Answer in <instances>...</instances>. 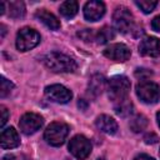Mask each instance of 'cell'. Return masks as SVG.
I'll return each mask as SVG.
<instances>
[{
	"instance_id": "obj_7",
	"label": "cell",
	"mask_w": 160,
	"mask_h": 160,
	"mask_svg": "<svg viewBox=\"0 0 160 160\" xmlns=\"http://www.w3.org/2000/svg\"><path fill=\"white\" fill-rule=\"evenodd\" d=\"M91 142L84 135H75L69 142V151L79 160L86 159L91 152Z\"/></svg>"
},
{
	"instance_id": "obj_24",
	"label": "cell",
	"mask_w": 160,
	"mask_h": 160,
	"mask_svg": "<svg viewBox=\"0 0 160 160\" xmlns=\"http://www.w3.org/2000/svg\"><path fill=\"white\" fill-rule=\"evenodd\" d=\"M78 36L84 41H94L96 40V31H94V29H84L78 32Z\"/></svg>"
},
{
	"instance_id": "obj_14",
	"label": "cell",
	"mask_w": 160,
	"mask_h": 160,
	"mask_svg": "<svg viewBox=\"0 0 160 160\" xmlns=\"http://www.w3.org/2000/svg\"><path fill=\"white\" fill-rule=\"evenodd\" d=\"M95 125H96V128L100 131L106 132L109 135H114L118 131V122L111 116L105 115V114H102V115H100V116L96 118Z\"/></svg>"
},
{
	"instance_id": "obj_1",
	"label": "cell",
	"mask_w": 160,
	"mask_h": 160,
	"mask_svg": "<svg viewBox=\"0 0 160 160\" xmlns=\"http://www.w3.org/2000/svg\"><path fill=\"white\" fill-rule=\"evenodd\" d=\"M42 61L45 66L54 72H72L78 66L72 58L56 51L46 54Z\"/></svg>"
},
{
	"instance_id": "obj_8",
	"label": "cell",
	"mask_w": 160,
	"mask_h": 160,
	"mask_svg": "<svg viewBox=\"0 0 160 160\" xmlns=\"http://www.w3.org/2000/svg\"><path fill=\"white\" fill-rule=\"evenodd\" d=\"M44 124V119L41 115L35 114V112H26L21 116L20 121H19V126L21 132H24L25 135H31L34 132H36L38 130H40V128Z\"/></svg>"
},
{
	"instance_id": "obj_10",
	"label": "cell",
	"mask_w": 160,
	"mask_h": 160,
	"mask_svg": "<svg viewBox=\"0 0 160 160\" xmlns=\"http://www.w3.org/2000/svg\"><path fill=\"white\" fill-rule=\"evenodd\" d=\"M104 55L110 60H114L118 62H124V61L129 60L131 51L125 44L118 42V44H111L110 46H108L104 50Z\"/></svg>"
},
{
	"instance_id": "obj_22",
	"label": "cell",
	"mask_w": 160,
	"mask_h": 160,
	"mask_svg": "<svg viewBox=\"0 0 160 160\" xmlns=\"http://www.w3.org/2000/svg\"><path fill=\"white\" fill-rule=\"evenodd\" d=\"M135 4L145 14H149L155 9V6L158 5V1H154V0H140V1H135Z\"/></svg>"
},
{
	"instance_id": "obj_17",
	"label": "cell",
	"mask_w": 160,
	"mask_h": 160,
	"mask_svg": "<svg viewBox=\"0 0 160 160\" xmlns=\"http://www.w3.org/2000/svg\"><path fill=\"white\" fill-rule=\"evenodd\" d=\"M114 110L119 116H128L132 112V102L129 98L114 102Z\"/></svg>"
},
{
	"instance_id": "obj_28",
	"label": "cell",
	"mask_w": 160,
	"mask_h": 160,
	"mask_svg": "<svg viewBox=\"0 0 160 160\" xmlns=\"http://www.w3.org/2000/svg\"><path fill=\"white\" fill-rule=\"evenodd\" d=\"M151 28H152L155 31H160V15H158L156 18L152 19V21H151Z\"/></svg>"
},
{
	"instance_id": "obj_25",
	"label": "cell",
	"mask_w": 160,
	"mask_h": 160,
	"mask_svg": "<svg viewBox=\"0 0 160 160\" xmlns=\"http://www.w3.org/2000/svg\"><path fill=\"white\" fill-rule=\"evenodd\" d=\"M151 75H152V71L149 69H145V68H138L135 70V76L138 79H140L141 81H146Z\"/></svg>"
},
{
	"instance_id": "obj_2",
	"label": "cell",
	"mask_w": 160,
	"mask_h": 160,
	"mask_svg": "<svg viewBox=\"0 0 160 160\" xmlns=\"http://www.w3.org/2000/svg\"><path fill=\"white\" fill-rule=\"evenodd\" d=\"M130 80L124 76V75H116L112 76L109 81H108V95L109 99L112 102H116L119 100H122L125 98H128V94L130 91Z\"/></svg>"
},
{
	"instance_id": "obj_31",
	"label": "cell",
	"mask_w": 160,
	"mask_h": 160,
	"mask_svg": "<svg viewBox=\"0 0 160 160\" xmlns=\"http://www.w3.org/2000/svg\"><path fill=\"white\" fill-rule=\"evenodd\" d=\"M4 12H5V2L1 1V2H0V14L2 15Z\"/></svg>"
},
{
	"instance_id": "obj_9",
	"label": "cell",
	"mask_w": 160,
	"mask_h": 160,
	"mask_svg": "<svg viewBox=\"0 0 160 160\" xmlns=\"http://www.w3.org/2000/svg\"><path fill=\"white\" fill-rule=\"evenodd\" d=\"M45 96L50 101H54L58 104H66L71 100L72 92L68 88H65L64 85L54 84V85L45 88Z\"/></svg>"
},
{
	"instance_id": "obj_30",
	"label": "cell",
	"mask_w": 160,
	"mask_h": 160,
	"mask_svg": "<svg viewBox=\"0 0 160 160\" xmlns=\"http://www.w3.org/2000/svg\"><path fill=\"white\" fill-rule=\"evenodd\" d=\"M1 39H4V36H5V34H6V26L4 25V24H1Z\"/></svg>"
},
{
	"instance_id": "obj_34",
	"label": "cell",
	"mask_w": 160,
	"mask_h": 160,
	"mask_svg": "<svg viewBox=\"0 0 160 160\" xmlns=\"http://www.w3.org/2000/svg\"><path fill=\"white\" fill-rule=\"evenodd\" d=\"M96 160H105V159H102V158H99V159H96Z\"/></svg>"
},
{
	"instance_id": "obj_4",
	"label": "cell",
	"mask_w": 160,
	"mask_h": 160,
	"mask_svg": "<svg viewBox=\"0 0 160 160\" xmlns=\"http://www.w3.org/2000/svg\"><path fill=\"white\" fill-rule=\"evenodd\" d=\"M112 22L119 32L126 34L134 29V15L125 6H118L112 15Z\"/></svg>"
},
{
	"instance_id": "obj_18",
	"label": "cell",
	"mask_w": 160,
	"mask_h": 160,
	"mask_svg": "<svg viewBox=\"0 0 160 160\" xmlns=\"http://www.w3.org/2000/svg\"><path fill=\"white\" fill-rule=\"evenodd\" d=\"M78 10H79V5H78V2L74 1V0H69V1L62 2V4L60 5V9H59L60 14H61L62 16L68 18V19L74 18V16L76 15Z\"/></svg>"
},
{
	"instance_id": "obj_21",
	"label": "cell",
	"mask_w": 160,
	"mask_h": 160,
	"mask_svg": "<svg viewBox=\"0 0 160 160\" xmlns=\"http://www.w3.org/2000/svg\"><path fill=\"white\" fill-rule=\"evenodd\" d=\"M114 38V30L109 26H104L96 31V41L99 44H105Z\"/></svg>"
},
{
	"instance_id": "obj_5",
	"label": "cell",
	"mask_w": 160,
	"mask_h": 160,
	"mask_svg": "<svg viewBox=\"0 0 160 160\" xmlns=\"http://www.w3.org/2000/svg\"><path fill=\"white\" fill-rule=\"evenodd\" d=\"M136 95L145 104H155L160 100V86L152 81H141L136 85Z\"/></svg>"
},
{
	"instance_id": "obj_16",
	"label": "cell",
	"mask_w": 160,
	"mask_h": 160,
	"mask_svg": "<svg viewBox=\"0 0 160 160\" xmlns=\"http://www.w3.org/2000/svg\"><path fill=\"white\" fill-rule=\"evenodd\" d=\"M104 89H105V78L100 74H94L89 80V85H88L89 94L96 98L102 92Z\"/></svg>"
},
{
	"instance_id": "obj_15",
	"label": "cell",
	"mask_w": 160,
	"mask_h": 160,
	"mask_svg": "<svg viewBox=\"0 0 160 160\" xmlns=\"http://www.w3.org/2000/svg\"><path fill=\"white\" fill-rule=\"evenodd\" d=\"M35 18H36L39 21H41L46 28H49V29H51V30H58V29H60V21L58 20V18H56L54 14L49 12L48 10H45V9L38 10V11L35 12Z\"/></svg>"
},
{
	"instance_id": "obj_3",
	"label": "cell",
	"mask_w": 160,
	"mask_h": 160,
	"mask_svg": "<svg viewBox=\"0 0 160 160\" xmlns=\"http://www.w3.org/2000/svg\"><path fill=\"white\" fill-rule=\"evenodd\" d=\"M68 134H69V126L65 122L54 121L46 128L44 132V138L48 144L52 146H60L64 144Z\"/></svg>"
},
{
	"instance_id": "obj_13",
	"label": "cell",
	"mask_w": 160,
	"mask_h": 160,
	"mask_svg": "<svg viewBox=\"0 0 160 160\" xmlns=\"http://www.w3.org/2000/svg\"><path fill=\"white\" fill-rule=\"evenodd\" d=\"M0 144H1L2 149H12V148L19 146L20 139H19L16 130L14 128L4 129L1 131V135H0Z\"/></svg>"
},
{
	"instance_id": "obj_29",
	"label": "cell",
	"mask_w": 160,
	"mask_h": 160,
	"mask_svg": "<svg viewBox=\"0 0 160 160\" xmlns=\"http://www.w3.org/2000/svg\"><path fill=\"white\" fill-rule=\"evenodd\" d=\"M134 160H155V159H152L151 156H149V155H146V154H140V155L135 156Z\"/></svg>"
},
{
	"instance_id": "obj_27",
	"label": "cell",
	"mask_w": 160,
	"mask_h": 160,
	"mask_svg": "<svg viewBox=\"0 0 160 160\" xmlns=\"http://www.w3.org/2000/svg\"><path fill=\"white\" fill-rule=\"evenodd\" d=\"M144 141H145L146 144H155V142L159 141V138H158V135H155L154 132H149V134H146V135L144 136Z\"/></svg>"
},
{
	"instance_id": "obj_20",
	"label": "cell",
	"mask_w": 160,
	"mask_h": 160,
	"mask_svg": "<svg viewBox=\"0 0 160 160\" xmlns=\"http://www.w3.org/2000/svg\"><path fill=\"white\" fill-rule=\"evenodd\" d=\"M148 124H149V121H148L146 116H144V115L140 114V115L134 116V118L130 120L129 126H130V129H131L134 132H141L142 130L146 129Z\"/></svg>"
},
{
	"instance_id": "obj_32",
	"label": "cell",
	"mask_w": 160,
	"mask_h": 160,
	"mask_svg": "<svg viewBox=\"0 0 160 160\" xmlns=\"http://www.w3.org/2000/svg\"><path fill=\"white\" fill-rule=\"evenodd\" d=\"M2 160H15V158H14V155H6L2 158Z\"/></svg>"
},
{
	"instance_id": "obj_26",
	"label": "cell",
	"mask_w": 160,
	"mask_h": 160,
	"mask_svg": "<svg viewBox=\"0 0 160 160\" xmlns=\"http://www.w3.org/2000/svg\"><path fill=\"white\" fill-rule=\"evenodd\" d=\"M0 110H1V122H0V126L4 128V125L6 124L8 118H9V111H8V109H6L4 105L0 106Z\"/></svg>"
},
{
	"instance_id": "obj_35",
	"label": "cell",
	"mask_w": 160,
	"mask_h": 160,
	"mask_svg": "<svg viewBox=\"0 0 160 160\" xmlns=\"http://www.w3.org/2000/svg\"><path fill=\"white\" fill-rule=\"evenodd\" d=\"M159 155H160V151H159Z\"/></svg>"
},
{
	"instance_id": "obj_6",
	"label": "cell",
	"mask_w": 160,
	"mask_h": 160,
	"mask_svg": "<svg viewBox=\"0 0 160 160\" xmlns=\"http://www.w3.org/2000/svg\"><path fill=\"white\" fill-rule=\"evenodd\" d=\"M40 42V34L31 28H22L16 35V48L20 51H28Z\"/></svg>"
},
{
	"instance_id": "obj_19",
	"label": "cell",
	"mask_w": 160,
	"mask_h": 160,
	"mask_svg": "<svg viewBox=\"0 0 160 160\" xmlns=\"http://www.w3.org/2000/svg\"><path fill=\"white\" fill-rule=\"evenodd\" d=\"M9 16L12 19H20L25 15V5L22 1H10L8 4Z\"/></svg>"
},
{
	"instance_id": "obj_12",
	"label": "cell",
	"mask_w": 160,
	"mask_h": 160,
	"mask_svg": "<svg viewBox=\"0 0 160 160\" xmlns=\"http://www.w3.org/2000/svg\"><path fill=\"white\" fill-rule=\"evenodd\" d=\"M105 14V4L102 1H88L84 6V16L88 21H98Z\"/></svg>"
},
{
	"instance_id": "obj_33",
	"label": "cell",
	"mask_w": 160,
	"mask_h": 160,
	"mask_svg": "<svg viewBox=\"0 0 160 160\" xmlns=\"http://www.w3.org/2000/svg\"><path fill=\"white\" fill-rule=\"evenodd\" d=\"M156 120H158V125L160 126V111L156 114Z\"/></svg>"
},
{
	"instance_id": "obj_23",
	"label": "cell",
	"mask_w": 160,
	"mask_h": 160,
	"mask_svg": "<svg viewBox=\"0 0 160 160\" xmlns=\"http://www.w3.org/2000/svg\"><path fill=\"white\" fill-rule=\"evenodd\" d=\"M14 89V84L11 81H9L8 79H5L4 76H1V90H0V96L1 98H5L8 96L11 90Z\"/></svg>"
},
{
	"instance_id": "obj_11",
	"label": "cell",
	"mask_w": 160,
	"mask_h": 160,
	"mask_svg": "<svg viewBox=\"0 0 160 160\" xmlns=\"http://www.w3.org/2000/svg\"><path fill=\"white\" fill-rule=\"evenodd\" d=\"M139 54L142 56L156 58L160 55V40L155 36H145L140 40Z\"/></svg>"
}]
</instances>
